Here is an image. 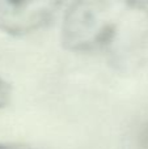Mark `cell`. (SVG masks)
Wrapping results in <instances>:
<instances>
[{"label":"cell","mask_w":148,"mask_h":149,"mask_svg":"<svg viewBox=\"0 0 148 149\" xmlns=\"http://www.w3.org/2000/svg\"><path fill=\"white\" fill-rule=\"evenodd\" d=\"M60 38L71 52L135 64L148 49V0H73Z\"/></svg>","instance_id":"1"},{"label":"cell","mask_w":148,"mask_h":149,"mask_svg":"<svg viewBox=\"0 0 148 149\" xmlns=\"http://www.w3.org/2000/svg\"><path fill=\"white\" fill-rule=\"evenodd\" d=\"M125 149H148V107L130 122L125 136Z\"/></svg>","instance_id":"3"},{"label":"cell","mask_w":148,"mask_h":149,"mask_svg":"<svg viewBox=\"0 0 148 149\" xmlns=\"http://www.w3.org/2000/svg\"><path fill=\"white\" fill-rule=\"evenodd\" d=\"M66 0H0V31L26 36L52 20Z\"/></svg>","instance_id":"2"},{"label":"cell","mask_w":148,"mask_h":149,"mask_svg":"<svg viewBox=\"0 0 148 149\" xmlns=\"http://www.w3.org/2000/svg\"><path fill=\"white\" fill-rule=\"evenodd\" d=\"M12 98V88L9 82L0 77V109L5 107Z\"/></svg>","instance_id":"4"},{"label":"cell","mask_w":148,"mask_h":149,"mask_svg":"<svg viewBox=\"0 0 148 149\" xmlns=\"http://www.w3.org/2000/svg\"><path fill=\"white\" fill-rule=\"evenodd\" d=\"M0 149H33L25 144H16V143H0Z\"/></svg>","instance_id":"5"}]
</instances>
